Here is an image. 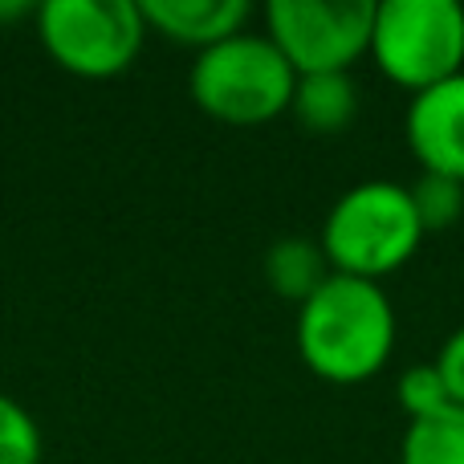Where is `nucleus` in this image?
<instances>
[{"instance_id":"f257e3e1","label":"nucleus","mask_w":464,"mask_h":464,"mask_svg":"<svg viewBox=\"0 0 464 464\" xmlns=\"http://www.w3.org/2000/svg\"><path fill=\"white\" fill-rule=\"evenodd\" d=\"M297 354L334 387L375 379L395 354V305L383 285L330 273L326 285L297 305Z\"/></svg>"},{"instance_id":"f03ea898","label":"nucleus","mask_w":464,"mask_h":464,"mask_svg":"<svg viewBox=\"0 0 464 464\" xmlns=\"http://www.w3.org/2000/svg\"><path fill=\"white\" fill-rule=\"evenodd\" d=\"M424 237L428 232L420 225L408 188L392 179H367L346 188L330 204L318 245L334 273L379 285L387 273L403 269L416 256Z\"/></svg>"},{"instance_id":"7ed1b4c3","label":"nucleus","mask_w":464,"mask_h":464,"mask_svg":"<svg viewBox=\"0 0 464 464\" xmlns=\"http://www.w3.org/2000/svg\"><path fill=\"white\" fill-rule=\"evenodd\" d=\"M297 73L273 49L265 33H237L220 45L196 53L188 94L208 119L225 127H265L289 114Z\"/></svg>"},{"instance_id":"20e7f679","label":"nucleus","mask_w":464,"mask_h":464,"mask_svg":"<svg viewBox=\"0 0 464 464\" xmlns=\"http://www.w3.org/2000/svg\"><path fill=\"white\" fill-rule=\"evenodd\" d=\"M371 62L408 94L464 73V8L457 0H379Z\"/></svg>"},{"instance_id":"39448f33","label":"nucleus","mask_w":464,"mask_h":464,"mask_svg":"<svg viewBox=\"0 0 464 464\" xmlns=\"http://www.w3.org/2000/svg\"><path fill=\"white\" fill-rule=\"evenodd\" d=\"M33 16L53 65L86 82L127 73L147 41V21L135 0H45Z\"/></svg>"},{"instance_id":"423d86ee","label":"nucleus","mask_w":464,"mask_h":464,"mask_svg":"<svg viewBox=\"0 0 464 464\" xmlns=\"http://www.w3.org/2000/svg\"><path fill=\"white\" fill-rule=\"evenodd\" d=\"M375 0H273L265 5V37L285 65L305 73H351L371 53Z\"/></svg>"},{"instance_id":"0eeeda50","label":"nucleus","mask_w":464,"mask_h":464,"mask_svg":"<svg viewBox=\"0 0 464 464\" xmlns=\"http://www.w3.org/2000/svg\"><path fill=\"white\" fill-rule=\"evenodd\" d=\"M403 130L411 155L428 176L464 184V73L411 94Z\"/></svg>"},{"instance_id":"6e6552de","label":"nucleus","mask_w":464,"mask_h":464,"mask_svg":"<svg viewBox=\"0 0 464 464\" xmlns=\"http://www.w3.org/2000/svg\"><path fill=\"white\" fill-rule=\"evenodd\" d=\"M139 13L147 21V33H160L196 53L245 33L253 21L248 0H143Z\"/></svg>"},{"instance_id":"1a4fd4ad","label":"nucleus","mask_w":464,"mask_h":464,"mask_svg":"<svg viewBox=\"0 0 464 464\" xmlns=\"http://www.w3.org/2000/svg\"><path fill=\"white\" fill-rule=\"evenodd\" d=\"M289 114L310 135H343L359 119V90L351 73H305L297 78Z\"/></svg>"},{"instance_id":"9d476101","label":"nucleus","mask_w":464,"mask_h":464,"mask_svg":"<svg viewBox=\"0 0 464 464\" xmlns=\"http://www.w3.org/2000/svg\"><path fill=\"white\" fill-rule=\"evenodd\" d=\"M330 273L334 269H330L318 240L285 237V240H277V245H269V253H265V281L273 285V294L294 305L310 302L330 281Z\"/></svg>"},{"instance_id":"9b49d317","label":"nucleus","mask_w":464,"mask_h":464,"mask_svg":"<svg viewBox=\"0 0 464 464\" xmlns=\"http://www.w3.org/2000/svg\"><path fill=\"white\" fill-rule=\"evenodd\" d=\"M400 464H464V408L411 420L400 444Z\"/></svg>"},{"instance_id":"f8f14e48","label":"nucleus","mask_w":464,"mask_h":464,"mask_svg":"<svg viewBox=\"0 0 464 464\" xmlns=\"http://www.w3.org/2000/svg\"><path fill=\"white\" fill-rule=\"evenodd\" d=\"M395 395H400V408L408 411V424L411 420H428V416H440V411L457 408L449 387H444V375H440V367H436V359L416 362V367L403 371L400 383H395Z\"/></svg>"},{"instance_id":"ddd939ff","label":"nucleus","mask_w":464,"mask_h":464,"mask_svg":"<svg viewBox=\"0 0 464 464\" xmlns=\"http://www.w3.org/2000/svg\"><path fill=\"white\" fill-rule=\"evenodd\" d=\"M408 192H411V204H416V217L424 225V232H444L464 217V184H457V179L428 176L424 171Z\"/></svg>"},{"instance_id":"4468645a","label":"nucleus","mask_w":464,"mask_h":464,"mask_svg":"<svg viewBox=\"0 0 464 464\" xmlns=\"http://www.w3.org/2000/svg\"><path fill=\"white\" fill-rule=\"evenodd\" d=\"M0 464H41V428L24 403L0 392Z\"/></svg>"},{"instance_id":"2eb2a0df","label":"nucleus","mask_w":464,"mask_h":464,"mask_svg":"<svg viewBox=\"0 0 464 464\" xmlns=\"http://www.w3.org/2000/svg\"><path fill=\"white\" fill-rule=\"evenodd\" d=\"M436 367H440L444 387H449L452 403H457V408H464V326L452 330V334L444 338L440 354H436Z\"/></svg>"}]
</instances>
